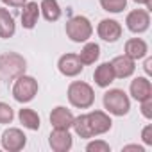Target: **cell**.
Here are the masks:
<instances>
[{
	"label": "cell",
	"mask_w": 152,
	"mask_h": 152,
	"mask_svg": "<svg viewBox=\"0 0 152 152\" xmlns=\"http://www.w3.org/2000/svg\"><path fill=\"white\" fill-rule=\"evenodd\" d=\"M68 102L77 109H88L95 102V91L84 81H73L68 86Z\"/></svg>",
	"instance_id": "cell-1"
},
{
	"label": "cell",
	"mask_w": 152,
	"mask_h": 152,
	"mask_svg": "<svg viewBox=\"0 0 152 152\" xmlns=\"http://www.w3.org/2000/svg\"><path fill=\"white\" fill-rule=\"evenodd\" d=\"M27 61L16 54V52H7L0 57V79L2 81H15L16 77L25 73Z\"/></svg>",
	"instance_id": "cell-2"
},
{
	"label": "cell",
	"mask_w": 152,
	"mask_h": 152,
	"mask_svg": "<svg viewBox=\"0 0 152 152\" xmlns=\"http://www.w3.org/2000/svg\"><path fill=\"white\" fill-rule=\"evenodd\" d=\"M102 102H104V109L115 116H125L131 109V100H129L127 93L118 88L106 91Z\"/></svg>",
	"instance_id": "cell-3"
},
{
	"label": "cell",
	"mask_w": 152,
	"mask_h": 152,
	"mask_svg": "<svg viewBox=\"0 0 152 152\" xmlns=\"http://www.w3.org/2000/svg\"><path fill=\"white\" fill-rule=\"evenodd\" d=\"M66 36L73 41V43H86L91 34H93V25L86 16H72L66 22Z\"/></svg>",
	"instance_id": "cell-4"
},
{
	"label": "cell",
	"mask_w": 152,
	"mask_h": 152,
	"mask_svg": "<svg viewBox=\"0 0 152 152\" xmlns=\"http://www.w3.org/2000/svg\"><path fill=\"white\" fill-rule=\"evenodd\" d=\"M38 81L34 77H31V75H20V77L15 79V84H13V97L16 102L20 104H27L31 102L36 95H38Z\"/></svg>",
	"instance_id": "cell-5"
},
{
	"label": "cell",
	"mask_w": 152,
	"mask_h": 152,
	"mask_svg": "<svg viewBox=\"0 0 152 152\" xmlns=\"http://www.w3.org/2000/svg\"><path fill=\"white\" fill-rule=\"evenodd\" d=\"M0 141H2V147L9 152H18L22 150L25 145H27V136L23 134L22 129H16V127H9L2 132V138H0Z\"/></svg>",
	"instance_id": "cell-6"
},
{
	"label": "cell",
	"mask_w": 152,
	"mask_h": 152,
	"mask_svg": "<svg viewBox=\"0 0 152 152\" xmlns=\"http://www.w3.org/2000/svg\"><path fill=\"white\" fill-rule=\"evenodd\" d=\"M125 25L131 32L134 34H141L150 27V15L147 9H134L127 15L125 18Z\"/></svg>",
	"instance_id": "cell-7"
},
{
	"label": "cell",
	"mask_w": 152,
	"mask_h": 152,
	"mask_svg": "<svg viewBox=\"0 0 152 152\" xmlns=\"http://www.w3.org/2000/svg\"><path fill=\"white\" fill-rule=\"evenodd\" d=\"M86 118H88V125H90V131L93 136L106 134L113 125V120L106 111H91L86 115Z\"/></svg>",
	"instance_id": "cell-8"
},
{
	"label": "cell",
	"mask_w": 152,
	"mask_h": 152,
	"mask_svg": "<svg viewBox=\"0 0 152 152\" xmlns=\"http://www.w3.org/2000/svg\"><path fill=\"white\" fill-rule=\"evenodd\" d=\"M57 70L64 77H77L84 70V64L81 63L77 54H63L57 61Z\"/></svg>",
	"instance_id": "cell-9"
},
{
	"label": "cell",
	"mask_w": 152,
	"mask_h": 152,
	"mask_svg": "<svg viewBox=\"0 0 152 152\" xmlns=\"http://www.w3.org/2000/svg\"><path fill=\"white\" fill-rule=\"evenodd\" d=\"M97 34L99 38H102L104 41L107 43H115L122 38V25L116 22V20H111V18H104L99 22L97 25Z\"/></svg>",
	"instance_id": "cell-10"
},
{
	"label": "cell",
	"mask_w": 152,
	"mask_h": 152,
	"mask_svg": "<svg viewBox=\"0 0 152 152\" xmlns=\"http://www.w3.org/2000/svg\"><path fill=\"white\" fill-rule=\"evenodd\" d=\"M48 145L54 152H68L73 145L70 129H54L48 138Z\"/></svg>",
	"instance_id": "cell-11"
},
{
	"label": "cell",
	"mask_w": 152,
	"mask_h": 152,
	"mask_svg": "<svg viewBox=\"0 0 152 152\" xmlns=\"http://www.w3.org/2000/svg\"><path fill=\"white\" fill-rule=\"evenodd\" d=\"M111 66H113V72H115V77L116 79H127L134 73L136 70V63L134 59L127 57L125 54L124 56H116L113 61H111Z\"/></svg>",
	"instance_id": "cell-12"
},
{
	"label": "cell",
	"mask_w": 152,
	"mask_h": 152,
	"mask_svg": "<svg viewBox=\"0 0 152 152\" xmlns=\"http://www.w3.org/2000/svg\"><path fill=\"white\" fill-rule=\"evenodd\" d=\"M73 113L63 106H57L52 109L50 113V124L54 129H72V124H73Z\"/></svg>",
	"instance_id": "cell-13"
},
{
	"label": "cell",
	"mask_w": 152,
	"mask_h": 152,
	"mask_svg": "<svg viewBox=\"0 0 152 152\" xmlns=\"http://www.w3.org/2000/svg\"><path fill=\"white\" fill-rule=\"evenodd\" d=\"M129 91L132 95L134 100L141 102L148 97H152V84L147 77H136L131 81V86H129Z\"/></svg>",
	"instance_id": "cell-14"
},
{
	"label": "cell",
	"mask_w": 152,
	"mask_h": 152,
	"mask_svg": "<svg viewBox=\"0 0 152 152\" xmlns=\"http://www.w3.org/2000/svg\"><path fill=\"white\" fill-rule=\"evenodd\" d=\"M124 52L127 57L138 61V59H143L147 57L148 54V45L141 39V38H131L125 41V47H124Z\"/></svg>",
	"instance_id": "cell-15"
},
{
	"label": "cell",
	"mask_w": 152,
	"mask_h": 152,
	"mask_svg": "<svg viewBox=\"0 0 152 152\" xmlns=\"http://www.w3.org/2000/svg\"><path fill=\"white\" fill-rule=\"evenodd\" d=\"M93 79L99 88H109V84L115 83V79H116L111 63H100L93 72Z\"/></svg>",
	"instance_id": "cell-16"
},
{
	"label": "cell",
	"mask_w": 152,
	"mask_h": 152,
	"mask_svg": "<svg viewBox=\"0 0 152 152\" xmlns=\"http://www.w3.org/2000/svg\"><path fill=\"white\" fill-rule=\"evenodd\" d=\"M23 7V11H22V25H23V29H34L36 27V23H38V20H39V6H38V2H27L22 6Z\"/></svg>",
	"instance_id": "cell-17"
},
{
	"label": "cell",
	"mask_w": 152,
	"mask_h": 152,
	"mask_svg": "<svg viewBox=\"0 0 152 152\" xmlns=\"http://www.w3.org/2000/svg\"><path fill=\"white\" fill-rule=\"evenodd\" d=\"M15 32H16V23L13 15L6 7H0V38L9 39L15 36Z\"/></svg>",
	"instance_id": "cell-18"
},
{
	"label": "cell",
	"mask_w": 152,
	"mask_h": 152,
	"mask_svg": "<svg viewBox=\"0 0 152 152\" xmlns=\"http://www.w3.org/2000/svg\"><path fill=\"white\" fill-rule=\"evenodd\" d=\"M39 15L47 22H57L61 18V6L57 0H41L39 4Z\"/></svg>",
	"instance_id": "cell-19"
},
{
	"label": "cell",
	"mask_w": 152,
	"mask_h": 152,
	"mask_svg": "<svg viewBox=\"0 0 152 152\" xmlns=\"http://www.w3.org/2000/svg\"><path fill=\"white\" fill-rule=\"evenodd\" d=\"M18 118H20V124H23V127L29 129V131H38L39 125H41L39 115H38L34 109H31V107H23V109H20Z\"/></svg>",
	"instance_id": "cell-20"
},
{
	"label": "cell",
	"mask_w": 152,
	"mask_h": 152,
	"mask_svg": "<svg viewBox=\"0 0 152 152\" xmlns=\"http://www.w3.org/2000/svg\"><path fill=\"white\" fill-rule=\"evenodd\" d=\"M77 56H79V59H81L83 64H93V63H97L99 57H100V47H99L97 43L86 41V45L83 47L81 54H77Z\"/></svg>",
	"instance_id": "cell-21"
},
{
	"label": "cell",
	"mask_w": 152,
	"mask_h": 152,
	"mask_svg": "<svg viewBox=\"0 0 152 152\" xmlns=\"http://www.w3.org/2000/svg\"><path fill=\"white\" fill-rule=\"evenodd\" d=\"M72 127H73L75 134H77L79 138H84V140L93 138V134H91V131H90V125H88V118H86V115H79V116H75V118H73Z\"/></svg>",
	"instance_id": "cell-22"
},
{
	"label": "cell",
	"mask_w": 152,
	"mask_h": 152,
	"mask_svg": "<svg viewBox=\"0 0 152 152\" xmlns=\"http://www.w3.org/2000/svg\"><path fill=\"white\" fill-rule=\"evenodd\" d=\"M100 6L107 13H122L127 7V0H100Z\"/></svg>",
	"instance_id": "cell-23"
},
{
	"label": "cell",
	"mask_w": 152,
	"mask_h": 152,
	"mask_svg": "<svg viewBox=\"0 0 152 152\" xmlns=\"http://www.w3.org/2000/svg\"><path fill=\"white\" fill-rule=\"evenodd\" d=\"M15 118V111L9 104L0 102V124H11Z\"/></svg>",
	"instance_id": "cell-24"
},
{
	"label": "cell",
	"mask_w": 152,
	"mask_h": 152,
	"mask_svg": "<svg viewBox=\"0 0 152 152\" xmlns=\"http://www.w3.org/2000/svg\"><path fill=\"white\" fill-rule=\"evenodd\" d=\"M86 150H88V152H109L111 147H109V143H106L104 140H95V141H90V143L86 145Z\"/></svg>",
	"instance_id": "cell-25"
},
{
	"label": "cell",
	"mask_w": 152,
	"mask_h": 152,
	"mask_svg": "<svg viewBox=\"0 0 152 152\" xmlns=\"http://www.w3.org/2000/svg\"><path fill=\"white\" fill-rule=\"evenodd\" d=\"M140 109H141V115H143L147 120H150V118H152V97L141 100V102H140Z\"/></svg>",
	"instance_id": "cell-26"
},
{
	"label": "cell",
	"mask_w": 152,
	"mask_h": 152,
	"mask_svg": "<svg viewBox=\"0 0 152 152\" xmlns=\"http://www.w3.org/2000/svg\"><path fill=\"white\" fill-rule=\"evenodd\" d=\"M141 140L145 145H152V125H145L143 131H141Z\"/></svg>",
	"instance_id": "cell-27"
},
{
	"label": "cell",
	"mask_w": 152,
	"mask_h": 152,
	"mask_svg": "<svg viewBox=\"0 0 152 152\" xmlns=\"http://www.w3.org/2000/svg\"><path fill=\"white\" fill-rule=\"evenodd\" d=\"M2 4H6V6H9V7H22L27 0H0Z\"/></svg>",
	"instance_id": "cell-28"
},
{
	"label": "cell",
	"mask_w": 152,
	"mask_h": 152,
	"mask_svg": "<svg viewBox=\"0 0 152 152\" xmlns=\"http://www.w3.org/2000/svg\"><path fill=\"white\" fill-rule=\"evenodd\" d=\"M122 150L124 152H145V148L141 145H125Z\"/></svg>",
	"instance_id": "cell-29"
},
{
	"label": "cell",
	"mask_w": 152,
	"mask_h": 152,
	"mask_svg": "<svg viewBox=\"0 0 152 152\" xmlns=\"http://www.w3.org/2000/svg\"><path fill=\"white\" fill-rule=\"evenodd\" d=\"M143 68H145L147 75H150V73H152V59H150V57H147V61H145V66H143Z\"/></svg>",
	"instance_id": "cell-30"
},
{
	"label": "cell",
	"mask_w": 152,
	"mask_h": 152,
	"mask_svg": "<svg viewBox=\"0 0 152 152\" xmlns=\"http://www.w3.org/2000/svg\"><path fill=\"white\" fill-rule=\"evenodd\" d=\"M136 4H145L147 6V11H150L152 9V0H134Z\"/></svg>",
	"instance_id": "cell-31"
}]
</instances>
